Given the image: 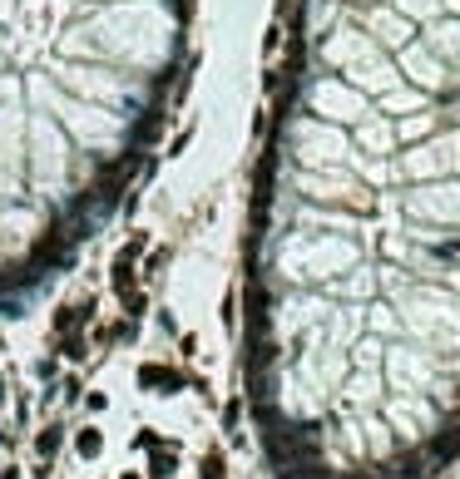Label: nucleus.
Here are the masks:
<instances>
[{"label": "nucleus", "instance_id": "1", "mask_svg": "<svg viewBox=\"0 0 460 479\" xmlns=\"http://www.w3.org/2000/svg\"><path fill=\"white\" fill-rule=\"evenodd\" d=\"M139 385H144V390H178L183 376L169 371V366H144V371H139Z\"/></svg>", "mask_w": 460, "mask_h": 479}, {"label": "nucleus", "instance_id": "2", "mask_svg": "<svg viewBox=\"0 0 460 479\" xmlns=\"http://www.w3.org/2000/svg\"><path fill=\"white\" fill-rule=\"evenodd\" d=\"M60 425H50V430H40V440H35V455H40V475H50V465H55V450H60Z\"/></svg>", "mask_w": 460, "mask_h": 479}, {"label": "nucleus", "instance_id": "3", "mask_svg": "<svg viewBox=\"0 0 460 479\" xmlns=\"http://www.w3.org/2000/svg\"><path fill=\"white\" fill-rule=\"evenodd\" d=\"M109 282H114V296H124V301H129V296L139 291V282H134V257H124V252H119L114 277H109Z\"/></svg>", "mask_w": 460, "mask_h": 479}, {"label": "nucleus", "instance_id": "4", "mask_svg": "<svg viewBox=\"0 0 460 479\" xmlns=\"http://www.w3.org/2000/svg\"><path fill=\"white\" fill-rule=\"evenodd\" d=\"M75 450H80V460H100L105 435H100V430H80V435H75Z\"/></svg>", "mask_w": 460, "mask_h": 479}, {"label": "nucleus", "instance_id": "5", "mask_svg": "<svg viewBox=\"0 0 460 479\" xmlns=\"http://www.w3.org/2000/svg\"><path fill=\"white\" fill-rule=\"evenodd\" d=\"M60 356H65V361H80V356H85V336H80V331H75V336L65 331V336H60Z\"/></svg>", "mask_w": 460, "mask_h": 479}, {"label": "nucleus", "instance_id": "6", "mask_svg": "<svg viewBox=\"0 0 460 479\" xmlns=\"http://www.w3.org/2000/svg\"><path fill=\"white\" fill-rule=\"evenodd\" d=\"M173 470H178V455H173V450L164 445V450H159V460H154V479H169Z\"/></svg>", "mask_w": 460, "mask_h": 479}, {"label": "nucleus", "instance_id": "7", "mask_svg": "<svg viewBox=\"0 0 460 479\" xmlns=\"http://www.w3.org/2000/svg\"><path fill=\"white\" fill-rule=\"evenodd\" d=\"M203 479H223V455H218V450L203 455Z\"/></svg>", "mask_w": 460, "mask_h": 479}, {"label": "nucleus", "instance_id": "8", "mask_svg": "<svg viewBox=\"0 0 460 479\" xmlns=\"http://www.w3.org/2000/svg\"><path fill=\"white\" fill-rule=\"evenodd\" d=\"M277 45H282V30L272 25V30H267V40H262V50H267V55H277Z\"/></svg>", "mask_w": 460, "mask_h": 479}, {"label": "nucleus", "instance_id": "9", "mask_svg": "<svg viewBox=\"0 0 460 479\" xmlns=\"http://www.w3.org/2000/svg\"><path fill=\"white\" fill-rule=\"evenodd\" d=\"M0 400H5V376H0Z\"/></svg>", "mask_w": 460, "mask_h": 479}]
</instances>
